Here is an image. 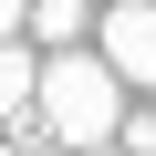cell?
<instances>
[{
  "label": "cell",
  "instance_id": "4",
  "mask_svg": "<svg viewBox=\"0 0 156 156\" xmlns=\"http://www.w3.org/2000/svg\"><path fill=\"white\" fill-rule=\"evenodd\" d=\"M83 31H94V0H31V42L42 52H83Z\"/></svg>",
  "mask_w": 156,
  "mask_h": 156
},
{
  "label": "cell",
  "instance_id": "6",
  "mask_svg": "<svg viewBox=\"0 0 156 156\" xmlns=\"http://www.w3.org/2000/svg\"><path fill=\"white\" fill-rule=\"evenodd\" d=\"M21 21H31V0H0V42H21Z\"/></svg>",
  "mask_w": 156,
  "mask_h": 156
},
{
  "label": "cell",
  "instance_id": "7",
  "mask_svg": "<svg viewBox=\"0 0 156 156\" xmlns=\"http://www.w3.org/2000/svg\"><path fill=\"white\" fill-rule=\"evenodd\" d=\"M0 156H62V146H42V135H11V146H0Z\"/></svg>",
  "mask_w": 156,
  "mask_h": 156
},
{
  "label": "cell",
  "instance_id": "3",
  "mask_svg": "<svg viewBox=\"0 0 156 156\" xmlns=\"http://www.w3.org/2000/svg\"><path fill=\"white\" fill-rule=\"evenodd\" d=\"M31 83H42V62H31L21 42H0V135L31 125Z\"/></svg>",
  "mask_w": 156,
  "mask_h": 156
},
{
  "label": "cell",
  "instance_id": "8",
  "mask_svg": "<svg viewBox=\"0 0 156 156\" xmlns=\"http://www.w3.org/2000/svg\"><path fill=\"white\" fill-rule=\"evenodd\" d=\"M94 156H125V146H94Z\"/></svg>",
  "mask_w": 156,
  "mask_h": 156
},
{
  "label": "cell",
  "instance_id": "2",
  "mask_svg": "<svg viewBox=\"0 0 156 156\" xmlns=\"http://www.w3.org/2000/svg\"><path fill=\"white\" fill-rule=\"evenodd\" d=\"M94 62L115 83H156V0H115L94 11Z\"/></svg>",
  "mask_w": 156,
  "mask_h": 156
},
{
  "label": "cell",
  "instance_id": "5",
  "mask_svg": "<svg viewBox=\"0 0 156 156\" xmlns=\"http://www.w3.org/2000/svg\"><path fill=\"white\" fill-rule=\"evenodd\" d=\"M115 146H125V156H156V115H125V125H115Z\"/></svg>",
  "mask_w": 156,
  "mask_h": 156
},
{
  "label": "cell",
  "instance_id": "1",
  "mask_svg": "<svg viewBox=\"0 0 156 156\" xmlns=\"http://www.w3.org/2000/svg\"><path fill=\"white\" fill-rule=\"evenodd\" d=\"M31 125H42V146H62V156H94V146H115V125H125V83H115L94 52H52L42 83H31Z\"/></svg>",
  "mask_w": 156,
  "mask_h": 156
}]
</instances>
